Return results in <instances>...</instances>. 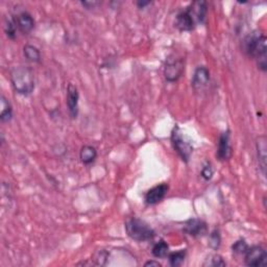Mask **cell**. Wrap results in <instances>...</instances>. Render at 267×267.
<instances>
[{
  "label": "cell",
  "instance_id": "ffe728a7",
  "mask_svg": "<svg viewBox=\"0 0 267 267\" xmlns=\"http://www.w3.org/2000/svg\"><path fill=\"white\" fill-rule=\"evenodd\" d=\"M186 258V249H181L179 252H174L168 255V259H169V264L173 267H177L181 266Z\"/></svg>",
  "mask_w": 267,
  "mask_h": 267
},
{
  "label": "cell",
  "instance_id": "d6986e66",
  "mask_svg": "<svg viewBox=\"0 0 267 267\" xmlns=\"http://www.w3.org/2000/svg\"><path fill=\"white\" fill-rule=\"evenodd\" d=\"M151 253L156 258H165L169 255V245L164 240H160L152 246Z\"/></svg>",
  "mask_w": 267,
  "mask_h": 267
},
{
  "label": "cell",
  "instance_id": "44dd1931",
  "mask_svg": "<svg viewBox=\"0 0 267 267\" xmlns=\"http://www.w3.org/2000/svg\"><path fill=\"white\" fill-rule=\"evenodd\" d=\"M17 25H16L15 19H11L7 20L5 25H4V32L6 37L11 39V40H15L16 36H17Z\"/></svg>",
  "mask_w": 267,
  "mask_h": 267
},
{
  "label": "cell",
  "instance_id": "2e32d148",
  "mask_svg": "<svg viewBox=\"0 0 267 267\" xmlns=\"http://www.w3.org/2000/svg\"><path fill=\"white\" fill-rule=\"evenodd\" d=\"M79 158L85 165L91 164L97 158V150L94 146H91V145H85L80 149Z\"/></svg>",
  "mask_w": 267,
  "mask_h": 267
},
{
  "label": "cell",
  "instance_id": "8992f818",
  "mask_svg": "<svg viewBox=\"0 0 267 267\" xmlns=\"http://www.w3.org/2000/svg\"><path fill=\"white\" fill-rule=\"evenodd\" d=\"M244 262L247 266L259 267L266 266L267 264V254L266 250L261 246L248 247L244 254Z\"/></svg>",
  "mask_w": 267,
  "mask_h": 267
},
{
  "label": "cell",
  "instance_id": "e0dca14e",
  "mask_svg": "<svg viewBox=\"0 0 267 267\" xmlns=\"http://www.w3.org/2000/svg\"><path fill=\"white\" fill-rule=\"evenodd\" d=\"M0 106H1V109H0V120L2 122H9L13 118V108L10 101L3 95L0 97Z\"/></svg>",
  "mask_w": 267,
  "mask_h": 267
},
{
  "label": "cell",
  "instance_id": "7c38bea8",
  "mask_svg": "<svg viewBox=\"0 0 267 267\" xmlns=\"http://www.w3.org/2000/svg\"><path fill=\"white\" fill-rule=\"evenodd\" d=\"M78 100H79V93L77 88L69 84L67 87V96H66V103L69 110V114L72 118H76L78 115Z\"/></svg>",
  "mask_w": 267,
  "mask_h": 267
},
{
  "label": "cell",
  "instance_id": "3957f363",
  "mask_svg": "<svg viewBox=\"0 0 267 267\" xmlns=\"http://www.w3.org/2000/svg\"><path fill=\"white\" fill-rule=\"evenodd\" d=\"M125 231L129 238L138 242L149 241L156 236L155 231L146 222L135 217L129 218L125 222Z\"/></svg>",
  "mask_w": 267,
  "mask_h": 267
},
{
  "label": "cell",
  "instance_id": "9a60e30c",
  "mask_svg": "<svg viewBox=\"0 0 267 267\" xmlns=\"http://www.w3.org/2000/svg\"><path fill=\"white\" fill-rule=\"evenodd\" d=\"M191 13L193 14L197 23H204L208 11V5L206 1H194L189 6Z\"/></svg>",
  "mask_w": 267,
  "mask_h": 267
},
{
  "label": "cell",
  "instance_id": "7402d4cb",
  "mask_svg": "<svg viewBox=\"0 0 267 267\" xmlns=\"http://www.w3.org/2000/svg\"><path fill=\"white\" fill-rule=\"evenodd\" d=\"M226 263L219 255H212L210 256L206 262L204 263V266H211V267H219V266H225Z\"/></svg>",
  "mask_w": 267,
  "mask_h": 267
},
{
  "label": "cell",
  "instance_id": "30bf717a",
  "mask_svg": "<svg viewBox=\"0 0 267 267\" xmlns=\"http://www.w3.org/2000/svg\"><path fill=\"white\" fill-rule=\"evenodd\" d=\"M230 139H231L230 131L223 132L219 137L216 156L220 161H226L232 157V146Z\"/></svg>",
  "mask_w": 267,
  "mask_h": 267
},
{
  "label": "cell",
  "instance_id": "277c9868",
  "mask_svg": "<svg viewBox=\"0 0 267 267\" xmlns=\"http://www.w3.org/2000/svg\"><path fill=\"white\" fill-rule=\"evenodd\" d=\"M171 143L177 155L184 162L188 163L193 152V145L177 125L174 126L171 132Z\"/></svg>",
  "mask_w": 267,
  "mask_h": 267
},
{
  "label": "cell",
  "instance_id": "ac0fdd59",
  "mask_svg": "<svg viewBox=\"0 0 267 267\" xmlns=\"http://www.w3.org/2000/svg\"><path fill=\"white\" fill-rule=\"evenodd\" d=\"M23 54L25 59L31 63H40L41 62V52L34 45H25L23 47Z\"/></svg>",
  "mask_w": 267,
  "mask_h": 267
},
{
  "label": "cell",
  "instance_id": "5b68a950",
  "mask_svg": "<svg viewBox=\"0 0 267 267\" xmlns=\"http://www.w3.org/2000/svg\"><path fill=\"white\" fill-rule=\"evenodd\" d=\"M185 71V60L179 56H169L164 66V76L167 82L174 83L183 75Z\"/></svg>",
  "mask_w": 267,
  "mask_h": 267
},
{
  "label": "cell",
  "instance_id": "ba28073f",
  "mask_svg": "<svg viewBox=\"0 0 267 267\" xmlns=\"http://www.w3.org/2000/svg\"><path fill=\"white\" fill-rule=\"evenodd\" d=\"M183 231L189 236L200 237L206 235L208 232V226L204 220L198 219V218H192V219L185 222Z\"/></svg>",
  "mask_w": 267,
  "mask_h": 267
},
{
  "label": "cell",
  "instance_id": "cb8c5ba5",
  "mask_svg": "<svg viewBox=\"0 0 267 267\" xmlns=\"http://www.w3.org/2000/svg\"><path fill=\"white\" fill-rule=\"evenodd\" d=\"M220 242H221V237H220L219 232H218L217 230L213 231L211 235H210V238H209V244H210V246H211L213 249L219 248Z\"/></svg>",
  "mask_w": 267,
  "mask_h": 267
},
{
  "label": "cell",
  "instance_id": "4fadbf2b",
  "mask_svg": "<svg viewBox=\"0 0 267 267\" xmlns=\"http://www.w3.org/2000/svg\"><path fill=\"white\" fill-rule=\"evenodd\" d=\"M16 25L23 35H28L35 27V19L27 12H21L14 18Z\"/></svg>",
  "mask_w": 267,
  "mask_h": 267
},
{
  "label": "cell",
  "instance_id": "83f0119b",
  "mask_svg": "<svg viewBox=\"0 0 267 267\" xmlns=\"http://www.w3.org/2000/svg\"><path fill=\"white\" fill-rule=\"evenodd\" d=\"M145 266H157V267H159V266H162V265H161V263H159L157 261H148V262L145 263Z\"/></svg>",
  "mask_w": 267,
  "mask_h": 267
},
{
  "label": "cell",
  "instance_id": "8fae6325",
  "mask_svg": "<svg viewBox=\"0 0 267 267\" xmlns=\"http://www.w3.org/2000/svg\"><path fill=\"white\" fill-rule=\"evenodd\" d=\"M168 185L163 183L148 190L145 194V203L147 205H157L163 200L168 192Z\"/></svg>",
  "mask_w": 267,
  "mask_h": 267
},
{
  "label": "cell",
  "instance_id": "484cf974",
  "mask_svg": "<svg viewBox=\"0 0 267 267\" xmlns=\"http://www.w3.org/2000/svg\"><path fill=\"white\" fill-rule=\"evenodd\" d=\"M82 4H83L84 6H86L87 9H94V7H95L96 5H98V4H99V2H96V1H93V2L83 1V2H82Z\"/></svg>",
  "mask_w": 267,
  "mask_h": 267
},
{
  "label": "cell",
  "instance_id": "5bb4252c",
  "mask_svg": "<svg viewBox=\"0 0 267 267\" xmlns=\"http://www.w3.org/2000/svg\"><path fill=\"white\" fill-rule=\"evenodd\" d=\"M266 142L267 139L265 136H260L257 141V153H258V161L259 165L261 167L263 175L266 174Z\"/></svg>",
  "mask_w": 267,
  "mask_h": 267
},
{
  "label": "cell",
  "instance_id": "52a82bcc",
  "mask_svg": "<svg viewBox=\"0 0 267 267\" xmlns=\"http://www.w3.org/2000/svg\"><path fill=\"white\" fill-rule=\"evenodd\" d=\"M196 20L194 18L189 7L180 12L175 18V27L181 31H191L196 26Z\"/></svg>",
  "mask_w": 267,
  "mask_h": 267
},
{
  "label": "cell",
  "instance_id": "9c48e42d",
  "mask_svg": "<svg viewBox=\"0 0 267 267\" xmlns=\"http://www.w3.org/2000/svg\"><path fill=\"white\" fill-rule=\"evenodd\" d=\"M210 83V71L205 66H199L195 69L193 73V77L191 80L192 88L194 91L199 92L203 91L204 89L207 88V86Z\"/></svg>",
  "mask_w": 267,
  "mask_h": 267
},
{
  "label": "cell",
  "instance_id": "4316f807",
  "mask_svg": "<svg viewBox=\"0 0 267 267\" xmlns=\"http://www.w3.org/2000/svg\"><path fill=\"white\" fill-rule=\"evenodd\" d=\"M150 4H151L150 1H138V2H137V5H138L139 9H144L145 6L150 5Z\"/></svg>",
  "mask_w": 267,
  "mask_h": 267
},
{
  "label": "cell",
  "instance_id": "603a6c76",
  "mask_svg": "<svg viewBox=\"0 0 267 267\" xmlns=\"http://www.w3.org/2000/svg\"><path fill=\"white\" fill-rule=\"evenodd\" d=\"M232 249L233 253H235L237 255H244L246 253V250L248 249V245L246 244V242L244 240H239L232 245Z\"/></svg>",
  "mask_w": 267,
  "mask_h": 267
},
{
  "label": "cell",
  "instance_id": "d4e9b609",
  "mask_svg": "<svg viewBox=\"0 0 267 267\" xmlns=\"http://www.w3.org/2000/svg\"><path fill=\"white\" fill-rule=\"evenodd\" d=\"M201 177H203V179H205L206 181H209V180H211L212 179V176H213V169L211 167V165H210L209 163H207L203 169H201Z\"/></svg>",
  "mask_w": 267,
  "mask_h": 267
},
{
  "label": "cell",
  "instance_id": "6da1fadb",
  "mask_svg": "<svg viewBox=\"0 0 267 267\" xmlns=\"http://www.w3.org/2000/svg\"><path fill=\"white\" fill-rule=\"evenodd\" d=\"M243 52L257 61L259 69L263 72L267 70V45L266 37L261 31H253L242 41Z\"/></svg>",
  "mask_w": 267,
  "mask_h": 267
},
{
  "label": "cell",
  "instance_id": "7a4b0ae2",
  "mask_svg": "<svg viewBox=\"0 0 267 267\" xmlns=\"http://www.w3.org/2000/svg\"><path fill=\"white\" fill-rule=\"evenodd\" d=\"M11 83L16 93L28 96L35 90L34 72L26 66H17L11 70Z\"/></svg>",
  "mask_w": 267,
  "mask_h": 267
}]
</instances>
